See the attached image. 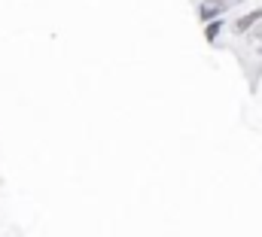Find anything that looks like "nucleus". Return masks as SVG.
<instances>
[{
  "label": "nucleus",
  "mask_w": 262,
  "mask_h": 237,
  "mask_svg": "<svg viewBox=\"0 0 262 237\" xmlns=\"http://www.w3.org/2000/svg\"><path fill=\"white\" fill-rule=\"evenodd\" d=\"M256 18H262V9H256V12H250V15H244V18L238 21V31H247V28H250V25H253Z\"/></svg>",
  "instance_id": "nucleus-1"
},
{
  "label": "nucleus",
  "mask_w": 262,
  "mask_h": 237,
  "mask_svg": "<svg viewBox=\"0 0 262 237\" xmlns=\"http://www.w3.org/2000/svg\"><path fill=\"white\" fill-rule=\"evenodd\" d=\"M216 12H223V9H216V6H207V9H201V18H213Z\"/></svg>",
  "instance_id": "nucleus-2"
},
{
  "label": "nucleus",
  "mask_w": 262,
  "mask_h": 237,
  "mask_svg": "<svg viewBox=\"0 0 262 237\" xmlns=\"http://www.w3.org/2000/svg\"><path fill=\"white\" fill-rule=\"evenodd\" d=\"M207 3H210V6H216V9H226V6H229V3H235V0H207Z\"/></svg>",
  "instance_id": "nucleus-3"
},
{
  "label": "nucleus",
  "mask_w": 262,
  "mask_h": 237,
  "mask_svg": "<svg viewBox=\"0 0 262 237\" xmlns=\"http://www.w3.org/2000/svg\"><path fill=\"white\" fill-rule=\"evenodd\" d=\"M216 34H220V25H210V28H207V37H210V40H213V37H216Z\"/></svg>",
  "instance_id": "nucleus-4"
}]
</instances>
